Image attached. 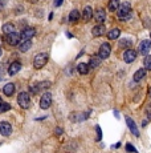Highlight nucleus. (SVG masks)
Instances as JSON below:
<instances>
[{
    "label": "nucleus",
    "mask_w": 151,
    "mask_h": 153,
    "mask_svg": "<svg viewBox=\"0 0 151 153\" xmlns=\"http://www.w3.org/2000/svg\"><path fill=\"white\" fill-rule=\"evenodd\" d=\"M126 124H127V127H129V129H130V131L132 132V134L138 137V136H139V131H138V128H137L135 121H134L132 119H130L129 116H127V117H126Z\"/></svg>",
    "instance_id": "nucleus-8"
},
{
    "label": "nucleus",
    "mask_w": 151,
    "mask_h": 153,
    "mask_svg": "<svg viewBox=\"0 0 151 153\" xmlns=\"http://www.w3.org/2000/svg\"><path fill=\"white\" fill-rule=\"evenodd\" d=\"M3 92L5 96H12L13 92H15V85L12 84V83H8V84H5L3 87Z\"/></svg>",
    "instance_id": "nucleus-14"
},
{
    "label": "nucleus",
    "mask_w": 151,
    "mask_h": 153,
    "mask_svg": "<svg viewBox=\"0 0 151 153\" xmlns=\"http://www.w3.org/2000/svg\"><path fill=\"white\" fill-rule=\"evenodd\" d=\"M151 49V41L150 40H143L139 44V52L141 55H147Z\"/></svg>",
    "instance_id": "nucleus-11"
},
{
    "label": "nucleus",
    "mask_w": 151,
    "mask_h": 153,
    "mask_svg": "<svg viewBox=\"0 0 151 153\" xmlns=\"http://www.w3.org/2000/svg\"><path fill=\"white\" fill-rule=\"evenodd\" d=\"M35 33H36L35 28H25L24 31L21 32V35H20V39H23V41L29 40V39H32L35 36Z\"/></svg>",
    "instance_id": "nucleus-9"
},
{
    "label": "nucleus",
    "mask_w": 151,
    "mask_h": 153,
    "mask_svg": "<svg viewBox=\"0 0 151 153\" xmlns=\"http://www.w3.org/2000/svg\"><path fill=\"white\" fill-rule=\"evenodd\" d=\"M101 65V60H100V57H93V59H90V64H89V68H98V67Z\"/></svg>",
    "instance_id": "nucleus-25"
},
{
    "label": "nucleus",
    "mask_w": 151,
    "mask_h": 153,
    "mask_svg": "<svg viewBox=\"0 0 151 153\" xmlns=\"http://www.w3.org/2000/svg\"><path fill=\"white\" fill-rule=\"evenodd\" d=\"M107 7H109V11H110V12H114V11H117L118 7H119V0H110Z\"/></svg>",
    "instance_id": "nucleus-24"
},
{
    "label": "nucleus",
    "mask_w": 151,
    "mask_h": 153,
    "mask_svg": "<svg viewBox=\"0 0 151 153\" xmlns=\"http://www.w3.org/2000/svg\"><path fill=\"white\" fill-rule=\"evenodd\" d=\"M17 103L21 108L28 109L29 105H31V97H29L28 92H20L19 96H17Z\"/></svg>",
    "instance_id": "nucleus-2"
},
{
    "label": "nucleus",
    "mask_w": 151,
    "mask_h": 153,
    "mask_svg": "<svg viewBox=\"0 0 151 153\" xmlns=\"http://www.w3.org/2000/svg\"><path fill=\"white\" fill-rule=\"evenodd\" d=\"M8 109H11V105L8 103H4V101H3V104L0 105V113L5 112V111H8Z\"/></svg>",
    "instance_id": "nucleus-26"
},
{
    "label": "nucleus",
    "mask_w": 151,
    "mask_h": 153,
    "mask_svg": "<svg viewBox=\"0 0 151 153\" xmlns=\"http://www.w3.org/2000/svg\"><path fill=\"white\" fill-rule=\"evenodd\" d=\"M95 129H97V133H98V138H97V140H101V138H102V131H101L100 127H95Z\"/></svg>",
    "instance_id": "nucleus-29"
},
{
    "label": "nucleus",
    "mask_w": 151,
    "mask_h": 153,
    "mask_svg": "<svg viewBox=\"0 0 151 153\" xmlns=\"http://www.w3.org/2000/svg\"><path fill=\"white\" fill-rule=\"evenodd\" d=\"M1 29H3V32L5 35H10V33H12V32H15V25H13L12 23H5Z\"/></svg>",
    "instance_id": "nucleus-19"
},
{
    "label": "nucleus",
    "mask_w": 151,
    "mask_h": 153,
    "mask_svg": "<svg viewBox=\"0 0 151 153\" xmlns=\"http://www.w3.org/2000/svg\"><path fill=\"white\" fill-rule=\"evenodd\" d=\"M47 61H48L47 53H38V55H36L35 60H33V67H35L36 69H41L47 64Z\"/></svg>",
    "instance_id": "nucleus-3"
},
{
    "label": "nucleus",
    "mask_w": 151,
    "mask_h": 153,
    "mask_svg": "<svg viewBox=\"0 0 151 153\" xmlns=\"http://www.w3.org/2000/svg\"><path fill=\"white\" fill-rule=\"evenodd\" d=\"M150 36H151V33H150Z\"/></svg>",
    "instance_id": "nucleus-39"
},
{
    "label": "nucleus",
    "mask_w": 151,
    "mask_h": 153,
    "mask_svg": "<svg viewBox=\"0 0 151 153\" xmlns=\"http://www.w3.org/2000/svg\"><path fill=\"white\" fill-rule=\"evenodd\" d=\"M131 45H132L131 39H122L119 43V48H122V49H130Z\"/></svg>",
    "instance_id": "nucleus-18"
},
{
    "label": "nucleus",
    "mask_w": 151,
    "mask_h": 153,
    "mask_svg": "<svg viewBox=\"0 0 151 153\" xmlns=\"http://www.w3.org/2000/svg\"><path fill=\"white\" fill-rule=\"evenodd\" d=\"M126 150H127V152H134V153H137V149L135 148H134V145H132V144H126Z\"/></svg>",
    "instance_id": "nucleus-28"
},
{
    "label": "nucleus",
    "mask_w": 151,
    "mask_h": 153,
    "mask_svg": "<svg viewBox=\"0 0 151 153\" xmlns=\"http://www.w3.org/2000/svg\"><path fill=\"white\" fill-rule=\"evenodd\" d=\"M28 1H31V3H37L38 0H28Z\"/></svg>",
    "instance_id": "nucleus-33"
},
{
    "label": "nucleus",
    "mask_w": 151,
    "mask_h": 153,
    "mask_svg": "<svg viewBox=\"0 0 151 153\" xmlns=\"http://www.w3.org/2000/svg\"><path fill=\"white\" fill-rule=\"evenodd\" d=\"M56 133H58V134L62 133V129H61V128H57V129H56Z\"/></svg>",
    "instance_id": "nucleus-31"
},
{
    "label": "nucleus",
    "mask_w": 151,
    "mask_h": 153,
    "mask_svg": "<svg viewBox=\"0 0 151 153\" xmlns=\"http://www.w3.org/2000/svg\"><path fill=\"white\" fill-rule=\"evenodd\" d=\"M82 17H84V20H85V22H88V20H90L91 17H93V10H91V7L86 6L85 8H84V13H82Z\"/></svg>",
    "instance_id": "nucleus-15"
},
{
    "label": "nucleus",
    "mask_w": 151,
    "mask_h": 153,
    "mask_svg": "<svg viewBox=\"0 0 151 153\" xmlns=\"http://www.w3.org/2000/svg\"><path fill=\"white\" fill-rule=\"evenodd\" d=\"M77 69H78V72L81 73V75H86L90 68H89V65L88 64H85V63H80L78 67H77Z\"/></svg>",
    "instance_id": "nucleus-23"
},
{
    "label": "nucleus",
    "mask_w": 151,
    "mask_h": 153,
    "mask_svg": "<svg viewBox=\"0 0 151 153\" xmlns=\"http://www.w3.org/2000/svg\"><path fill=\"white\" fill-rule=\"evenodd\" d=\"M1 53H3V51H1V48H0V56H1Z\"/></svg>",
    "instance_id": "nucleus-37"
},
{
    "label": "nucleus",
    "mask_w": 151,
    "mask_h": 153,
    "mask_svg": "<svg viewBox=\"0 0 151 153\" xmlns=\"http://www.w3.org/2000/svg\"><path fill=\"white\" fill-rule=\"evenodd\" d=\"M110 52H111V47L109 43H104L100 47V52H98V57L100 59H107L110 56Z\"/></svg>",
    "instance_id": "nucleus-5"
},
{
    "label": "nucleus",
    "mask_w": 151,
    "mask_h": 153,
    "mask_svg": "<svg viewBox=\"0 0 151 153\" xmlns=\"http://www.w3.org/2000/svg\"><path fill=\"white\" fill-rule=\"evenodd\" d=\"M1 104H3V100H1V97H0V105H1Z\"/></svg>",
    "instance_id": "nucleus-36"
},
{
    "label": "nucleus",
    "mask_w": 151,
    "mask_h": 153,
    "mask_svg": "<svg viewBox=\"0 0 151 153\" xmlns=\"http://www.w3.org/2000/svg\"><path fill=\"white\" fill-rule=\"evenodd\" d=\"M61 4H62V0H56V1H54V6L56 7H60Z\"/></svg>",
    "instance_id": "nucleus-30"
},
{
    "label": "nucleus",
    "mask_w": 151,
    "mask_h": 153,
    "mask_svg": "<svg viewBox=\"0 0 151 153\" xmlns=\"http://www.w3.org/2000/svg\"><path fill=\"white\" fill-rule=\"evenodd\" d=\"M20 69H21V64H20L19 61H13L12 64L10 65V68H8V75H10V76H15Z\"/></svg>",
    "instance_id": "nucleus-12"
},
{
    "label": "nucleus",
    "mask_w": 151,
    "mask_h": 153,
    "mask_svg": "<svg viewBox=\"0 0 151 153\" xmlns=\"http://www.w3.org/2000/svg\"><path fill=\"white\" fill-rule=\"evenodd\" d=\"M94 19L97 20L98 23H102L105 19H106V12H105L102 8H98V10L94 12Z\"/></svg>",
    "instance_id": "nucleus-13"
},
{
    "label": "nucleus",
    "mask_w": 151,
    "mask_h": 153,
    "mask_svg": "<svg viewBox=\"0 0 151 153\" xmlns=\"http://www.w3.org/2000/svg\"><path fill=\"white\" fill-rule=\"evenodd\" d=\"M150 96H151V88H150Z\"/></svg>",
    "instance_id": "nucleus-38"
},
{
    "label": "nucleus",
    "mask_w": 151,
    "mask_h": 153,
    "mask_svg": "<svg viewBox=\"0 0 151 153\" xmlns=\"http://www.w3.org/2000/svg\"><path fill=\"white\" fill-rule=\"evenodd\" d=\"M131 17V6L129 3H122L118 7V19L126 22Z\"/></svg>",
    "instance_id": "nucleus-1"
},
{
    "label": "nucleus",
    "mask_w": 151,
    "mask_h": 153,
    "mask_svg": "<svg viewBox=\"0 0 151 153\" xmlns=\"http://www.w3.org/2000/svg\"><path fill=\"white\" fill-rule=\"evenodd\" d=\"M80 16H81V13L78 12V10H73L72 12L69 13V22H72V23H76V22H78Z\"/></svg>",
    "instance_id": "nucleus-20"
},
{
    "label": "nucleus",
    "mask_w": 151,
    "mask_h": 153,
    "mask_svg": "<svg viewBox=\"0 0 151 153\" xmlns=\"http://www.w3.org/2000/svg\"><path fill=\"white\" fill-rule=\"evenodd\" d=\"M11 133H12V127H11L10 122H7V121L0 122V134L4 136V137H7V136H10Z\"/></svg>",
    "instance_id": "nucleus-6"
},
{
    "label": "nucleus",
    "mask_w": 151,
    "mask_h": 153,
    "mask_svg": "<svg viewBox=\"0 0 151 153\" xmlns=\"http://www.w3.org/2000/svg\"><path fill=\"white\" fill-rule=\"evenodd\" d=\"M31 47H32L31 40H25V41H21V43H20V51H21V52H27L28 49H31Z\"/></svg>",
    "instance_id": "nucleus-21"
},
{
    "label": "nucleus",
    "mask_w": 151,
    "mask_h": 153,
    "mask_svg": "<svg viewBox=\"0 0 151 153\" xmlns=\"http://www.w3.org/2000/svg\"><path fill=\"white\" fill-rule=\"evenodd\" d=\"M52 104V95L49 92H45L40 99V108L41 109H48Z\"/></svg>",
    "instance_id": "nucleus-4"
},
{
    "label": "nucleus",
    "mask_w": 151,
    "mask_h": 153,
    "mask_svg": "<svg viewBox=\"0 0 151 153\" xmlns=\"http://www.w3.org/2000/svg\"><path fill=\"white\" fill-rule=\"evenodd\" d=\"M135 59H137V52H135L134 49H127V51L125 52V55H123V60H125L127 64L132 63Z\"/></svg>",
    "instance_id": "nucleus-10"
},
{
    "label": "nucleus",
    "mask_w": 151,
    "mask_h": 153,
    "mask_svg": "<svg viewBox=\"0 0 151 153\" xmlns=\"http://www.w3.org/2000/svg\"><path fill=\"white\" fill-rule=\"evenodd\" d=\"M0 3H1V4H4V3H5V0H0Z\"/></svg>",
    "instance_id": "nucleus-35"
},
{
    "label": "nucleus",
    "mask_w": 151,
    "mask_h": 153,
    "mask_svg": "<svg viewBox=\"0 0 151 153\" xmlns=\"http://www.w3.org/2000/svg\"><path fill=\"white\" fill-rule=\"evenodd\" d=\"M91 32H93V35H94V36H102V35L105 33V25H104V24L95 25Z\"/></svg>",
    "instance_id": "nucleus-16"
},
{
    "label": "nucleus",
    "mask_w": 151,
    "mask_h": 153,
    "mask_svg": "<svg viewBox=\"0 0 151 153\" xmlns=\"http://www.w3.org/2000/svg\"><path fill=\"white\" fill-rule=\"evenodd\" d=\"M1 10H3V4L0 3V11H1Z\"/></svg>",
    "instance_id": "nucleus-34"
},
{
    "label": "nucleus",
    "mask_w": 151,
    "mask_h": 153,
    "mask_svg": "<svg viewBox=\"0 0 151 153\" xmlns=\"http://www.w3.org/2000/svg\"><path fill=\"white\" fill-rule=\"evenodd\" d=\"M121 35V31L118 28H113L109 33H107V38L110 39V40H114V39H118Z\"/></svg>",
    "instance_id": "nucleus-22"
},
{
    "label": "nucleus",
    "mask_w": 151,
    "mask_h": 153,
    "mask_svg": "<svg viewBox=\"0 0 151 153\" xmlns=\"http://www.w3.org/2000/svg\"><path fill=\"white\" fill-rule=\"evenodd\" d=\"M114 147H115V148H119V147H121V143H117Z\"/></svg>",
    "instance_id": "nucleus-32"
},
{
    "label": "nucleus",
    "mask_w": 151,
    "mask_h": 153,
    "mask_svg": "<svg viewBox=\"0 0 151 153\" xmlns=\"http://www.w3.org/2000/svg\"><path fill=\"white\" fill-rule=\"evenodd\" d=\"M7 43L10 44V45H17L20 43V35L16 33V32L7 35Z\"/></svg>",
    "instance_id": "nucleus-7"
},
{
    "label": "nucleus",
    "mask_w": 151,
    "mask_h": 153,
    "mask_svg": "<svg viewBox=\"0 0 151 153\" xmlns=\"http://www.w3.org/2000/svg\"><path fill=\"white\" fill-rule=\"evenodd\" d=\"M146 76V69L145 68H141L134 73V81H141L142 79H145Z\"/></svg>",
    "instance_id": "nucleus-17"
},
{
    "label": "nucleus",
    "mask_w": 151,
    "mask_h": 153,
    "mask_svg": "<svg viewBox=\"0 0 151 153\" xmlns=\"http://www.w3.org/2000/svg\"><path fill=\"white\" fill-rule=\"evenodd\" d=\"M145 69H150L151 71V56H147L145 59Z\"/></svg>",
    "instance_id": "nucleus-27"
}]
</instances>
